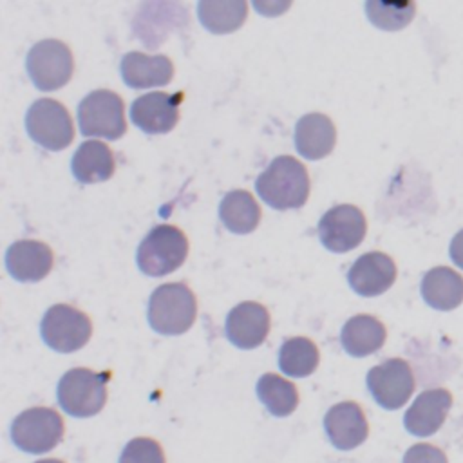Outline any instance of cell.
Instances as JSON below:
<instances>
[{
	"label": "cell",
	"instance_id": "6da1fadb",
	"mask_svg": "<svg viewBox=\"0 0 463 463\" xmlns=\"http://www.w3.org/2000/svg\"><path fill=\"white\" fill-rule=\"evenodd\" d=\"M309 186L306 166L291 156L275 157L255 181L260 199L275 210L300 208L309 197Z\"/></svg>",
	"mask_w": 463,
	"mask_h": 463
},
{
	"label": "cell",
	"instance_id": "2e32d148",
	"mask_svg": "<svg viewBox=\"0 0 463 463\" xmlns=\"http://www.w3.org/2000/svg\"><path fill=\"white\" fill-rule=\"evenodd\" d=\"M324 429L329 441L340 450L358 447L369 434V425L362 407L351 400L340 402L326 412Z\"/></svg>",
	"mask_w": 463,
	"mask_h": 463
},
{
	"label": "cell",
	"instance_id": "d6986e66",
	"mask_svg": "<svg viewBox=\"0 0 463 463\" xmlns=\"http://www.w3.org/2000/svg\"><path fill=\"white\" fill-rule=\"evenodd\" d=\"M336 128L333 121L320 112L302 116L295 127V146L306 159H322L335 148Z\"/></svg>",
	"mask_w": 463,
	"mask_h": 463
},
{
	"label": "cell",
	"instance_id": "e0dca14e",
	"mask_svg": "<svg viewBox=\"0 0 463 463\" xmlns=\"http://www.w3.org/2000/svg\"><path fill=\"white\" fill-rule=\"evenodd\" d=\"M452 405L450 391L443 387L423 391L407 409L403 423L414 436H430L445 421Z\"/></svg>",
	"mask_w": 463,
	"mask_h": 463
},
{
	"label": "cell",
	"instance_id": "52a82bcc",
	"mask_svg": "<svg viewBox=\"0 0 463 463\" xmlns=\"http://www.w3.org/2000/svg\"><path fill=\"white\" fill-rule=\"evenodd\" d=\"M43 342L58 353H72L83 347L92 335L87 313L71 304L51 306L40 324Z\"/></svg>",
	"mask_w": 463,
	"mask_h": 463
},
{
	"label": "cell",
	"instance_id": "4316f807",
	"mask_svg": "<svg viewBox=\"0 0 463 463\" xmlns=\"http://www.w3.org/2000/svg\"><path fill=\"white\" fill-rule=\"evenodd\" d=\"M365 13L369 20L383 31H398L405 27L416 13L414 2H376L365 4Z\"/></svg>",
	"mask_w": 463,
	"mask_h": 463
},
{
	"label": "cell",
	"instance_id": "603a6c76",
	"mask_svg": "<svg viewBox=\"0 0 463 463\" xmlns=\"http://www.w3.org/2000/svg\"><path fill=\"white\" fill-rule=\"evenodd\" d=\"M219 217L226 230L242 235L253 232L259 226L260 208L250 192L232 190L221 201Z\"/></svg>",
	"mask_w": 463,
	"mask_h": 463
},
{
	"label": "cell",
	"instance_id": "4fadbf2b",
	"mask_svg": "<svg viewBox=\"0 0 463 463\" xmlns=\"http://www.w3.org/2000/svg\"><path fill=\"white\" fill-rule=\"evenodd\" d=\"M396 280V264L383 251L360 255L347 271L349 286L362 297H376L387 291Z\"/></svg>",
	"mask_w": 463,
	"mask_h": 463
},
{
	"label": "cell",
	"instance_id": "f1b7e54d",
	"mask_svg": "<svg viewBox=\"0 0 463 463\" xmlns=\"http://www.w3.org/2000/svg\"><path fill=\"white\" fill-rule=\"evenodd\" d=\"M403 463H449V459L441 449L430 443H416L405 452Z\"/></svg>",
	"mask_w": 463,
	"mask_h": 463
},
{
	"label": "cell",
	"instance_id": "44dd1931",
	"mask_svg": "<svg viewBox=\"0 0 463 463\" xmlns=\"http://www.w3.org/2000/svg\"><path fill=\"white\" fill-rule=\"evenodd\" d=\"M387 338L385 326L373 315H354L351 317L340 333L344 349L351 356H367L378 351Z\"/></svg>",
	"mask_w": 463,
	"mask_h": 463
},
{
	"label": "cell",
	"instance_id": "7402d4cb",
	"mask_svg": "<svg viewBox=\"0 0 463 463\" xmlns=\"http://www.w3.org/2000/svg\"><path fill=\"white\" fill-rule=\"evenodd\" d=\"M71 168L80 183H101L114 175L116 159L105 143L83 141L72 156Z\"/></svg>",
	"mask_w": 463,
	"mask_h": 463
},
{
	"label": "cell",
	"instance_id": "4dcf8cb0",
	"mask_svg": "<svg viewBox=\"0 0 463 463\" xmlns=\"http://www.w3.org/2000/svg\"><path fill=\"white\" fill-rule=\"evenodd\" d=\"M36 463H63L61 459H52V458H49V459H40V461H36Z\"/></svg>",
	"mask_w": 463,
	"mask_h": 463
},
{
	"label": "cell",
	"instance_id": "30bf717a",
	"mask_svg": "<svg viewBox=\"0 0 463 463\" xmlns=\"http://www.w3.org/2000/svg\"><path fill=\"white\" fill-rule=\"evenodd\" d=\"M367 221L354 204H336L329 208L318 222V239L329 250L344 253L354 250L365 237Z\"/></svg>",
	"mask_w": 463,
	"mask_h": 463
},
{
	"label": "cell",
	"instance_id": "ffe728a7",
	"mask_svg": "<svg viewBox=\"0 0 463 463\" xmlns=\"http://www.w3.org/2000/svg\"><path fill=\"white\" fill-rule=\"evenodd\" d=\"M423 300L439 311H450L463 302V275L449 266H436L421 279Z\"/></svg>",
	"mask_w": 463,
	"mask_h": 463
},
{
	"label": "cell",
	"instance_id": "83f0119b",
	"mask_svg": "<svg viewBox=\"0 0 463 463\" xmlns=\"http://www.w3.org/2000/svg\"><path fill=\"white\" fill-rule=\"evenodd\" d=\"M119 463H166V459L156 439L136 438L125 445Z\"/></svg>",
	"mask_w": 463,
	"mask_h": 463
},
{
	"label": "cell",
	"instance_id": "7c38bea8",
	"mask_svg": "<svg viewBox=\"0 0 463 463\" xmlns=\"http://www.w3.org/2000/svg\"><path fill=\"white\" fill-rule=\"evenodd\" d=\"M183 94L148 92L134 99L130 107V119L146 134H166L179 121V105Z\"/></svg>",
	"mask_w": 463,
	"mask_h": 463
},
{
	"label": "cell",
	"instance_id": "9c48e42d",
	"mask_svg": "<svg viewBox=\"0 0 463 463\" xmlns=\"http://www.w3.org/2000/svg\"><path fill=\"white\" fill-rule=\"evenodd\" d=\"M63 430V420L58 411L49 407H31L14 418L11 438L18 449L31 454H42L60 443Z\"/></svg>",
	"mask_w": 463,
	"mask_h": 463
},
{
	"label": "cell",
	"instance_id": "5b68a950",
	"mask_svg": "<svg viewBox=\"0 0 463 463\" xmlns=\"http://www.w3.org/2000/svg\"><path fill=\"white\" fill-rule=\"evenodd\" d=\"M78 123L83 136L107 139L121 137L127 132L121 96L109 89L92 90L78 105Z\"/></svg>",
	"mask_w": 463,
	"mask_h": 463
},
{
	"label": "cell",
	"instance_id": "7a4b0ae2",
	"mask_svg": "<svg viewBox=\"0 0 463 463\" xmlns=\"http://www.w3.org/2000/svg\"><path fill=\"white\" fill-rule=\"evenodd\" d=\"M197 317L194 291L183 282H166L156 288L148 300V324L161 335H181Z\"/></svg>",
	"mask_w": 463,
	"mask_h": 463
},
{
	"label": "cell",
	"instance_id": "277c9868",
	"mask_svg": "<svg viewBox=\"0 0 463 463\" xmlns=\"http://www.w3.org/2000/svg\"><path fill=\"white\" fill-rule=\"evenodd\" d=\"M58 402L71 416L98 414L107 402V376L87 367L67 371L58 383Z\"/></svg>",
	"mask_w": 463,
	"mask_h": 463
},
{
	"label": "cell",
	"instance_id": "f546056e",
	"mask_svg": "<svg viewBox=\"0 0 463 463\" xmlns=\"http://www.w3.org/2000/svg\"><path fill=\"white\" fill-rule=\"evenodd\" d=\"M450 259L463 269V230H459L450 242Z\"/></svg>",
	"mask_w": 463,
	"mask_h": 463
},
{
	"label": "cell",
	"instance_id": "8992f818",
	"mask_svg": "<svg viewBox=\"0 0 463 463\" xmlns=\"http://www.w3.org/2000/svg\"><path fill=\"white\" fill-rule=\"evenodd\" d=\"M25 128L34 143L47 150H63L74 139L69 110L56 99H36L25 114Z\"/></svg>",
	"mask_w": 463,
	"mask_h": 463
},
{
	"label": "cell",
	"instance_id": "8fae6325",
	"mask_svg": "<svg viewBox=\"0 0 463 463\" xmlns=\"http://www.w3.org/2000/svg\"><path fill=\"white\" fill-rule=\"evenodd\" d=\"M367 387L383 409H400L414 391V374L403 358H389L367 373Z\"/></svg>",
	"mask_w": 463,
	"mask_h": 463
},
{
	"label": "cell",
	"instance_id": "ac0fdd59",
	"mask_svg": "<svg viewBox=\"0 0 463 463\" xmlns=\"http://www.w3.org/2000/svg\"><path fill=\"white\" fill-rule=\"evenodd\" d=\"M123 81L134 89L159 87L170 83L174 63L165 54H145L139 51L127 52L121 60Z\"/></svg>",
	"mask_w": 463,
	"mask_h": 463
},
{
	"label": "cell",
	"instance_id": "9a60e30c",
	"mask_svg": "<svg viewBox=\"0 0 463 463\" xmlns=\"http://www.w3.org/2000/svg\"><path fill=\"white\" fill-rule=\"evenodd\" d=\"M54 264L51 246L34 239H22L9 246L5 266L13 279L20 282H38L49 275Z\"/></svg>",
	"mask_w": 463,
	"mask_h": 463
},
{
	"label": "cell",
	"instance_id": "ba28073f",
	"mask_svg": "<svg viewBox=\"0 0 463 463\" xmlns=\"http://www.w3.org/2000/svg\"><path fill=\"white\" fill-rule=\"evenodd\" d=\"M31 81L40 90H56L63 87L74 72V58L67 43L47 38L31 47L25 58Z\"/></svg>",
	"mask_w": 463,
	"mask_h": 463
},
{
	"label": "cell",
	"instance_id": "3957f363",
	"mask_svg": "<svg viewBox=\"0 0 463 463\" xmlns=\"http://www.w3.org/2000/svg\"><path fill=\"white\" fill-rule=\"evenodd\" d=\"M188 255L186 235L172 224H159L148 232L137 248V266L145 275L163 277L183 266Z\"/></svg>",
	"mask_w": 463,
	"mask_h": 463
},
{
	"label": "cell",
	"instance_id": "5bb4252c",
	"mask_svg": "<svg viewBox=\"0 0 463 463\" xmlns=\"http://www.w3.org/2000/svg\"><path fill=\"white\" fill-rule=\"evenodd\" d=\"M268 309L253 300L237 304L226 318V336L241 349H253L260 345L269 333Z\"/></svg>",
	"mask_w": 463,
	"mask_h": 463
},
{
	"label": "cell",
	"instance_id": "d4e9b609",
	"mask_svg": "<svg viewBox=\"0 0 463 463\" xmlns=\"http://www.w3.org/2000/svg\"><path fill=\"white\" fill-rule=\"evenodd\" d=\"M257 394L273 416H288L298 405L297 387L289 380L273 373L260 376L257 382Z\"/></svg>",
	"mask_w": 463,
	"mask_h": 463
},
{
	"label": "cell",
	"instance_id": "484cf974",
	"mask_svg": "<svg viewBox=\"0 0 463 463\" xmlns=\"http://www.w3.org/2000/svg\"><path fill=\"white\" fill-rule=\"evenodd\" d=\"M318 347L306 336H293L286 340L279 353V365L288 376H307L318 365Z\"/></svg>",
	"mask_w": 463,
	"mask_h": 463
},
{
	"label": "cell",
	"instance_id": "cb8c5ba5",
	"mask_svg": "<svg viewBox=\"0 0 463 463\" xmlns=\"http://www.w3.org/2000/svg\"><path fill=\"white\" fill-rule=\"evenodd\" d=\"M201 24L215 34H226L237 31L248 14V5L242 0L232 2H215V0H203L197 5Z\"/></svg>",
	"mask_w": 463,
	"mask_h": 463
}]
</instances>
